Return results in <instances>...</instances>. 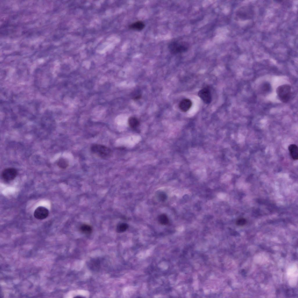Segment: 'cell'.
Listing matches in <instances>:
<instances>
[{
  "mask_svg": "<svg viewBox=\"0 0 298 298\" xmlns=\"http://www.w3.org/2000/svg\"><path fill=\"white\" fill-rule=\"evenodd\" d=\"M276 93L282 102L287 103L289 101L291 97V87L288 85H281L277 88Z\"/></svg>",
  "mask_w": 298,
  "mask_h": 298,
  "instance_id": "7a4b0ae2",
  "label": "cell"
},
{
  "mask_svg": "<svg viewBox=\"0 0 298 298\" xmlns=\"http://www.w3.org/2000/svg\"><path fill=\"white\" fill-rule=\"evenodd\" d=\"M158 221L162 225H166L169 222L168 217L165 214H162L158 217Z\"/></svg>",
  "mask_w": 298,
  "mask_h": 298,
  "instance_id": "4fadbf2b",
  "label": "cell"
},
{
  "mask_svg": "<svg viewBox=\"0 0 298 298\" xmlns=\"http://www.w3.org/2000/svg\"><path fill=\"white\" fill-rule=\"evenodd\" d=\"M271 90V87L270 84L268 82L264 83L261 85L260 90L263 94H266L270 92Z\"/></svg>",
  "mask_w": 298,
  "mask_h": 298,
  "instance_id": "7c38bea8",
  "label": "cell"
},
{
  "mask_svg": "<svg viewBox=\"0 0 298 298\" xmlns=\"http://www.w3.org/2000/svg\"><path fill=\"white\" fill-rule=\"evenodd\" d=\"M141 98V96L140 95H137L134 97L133 99L135 100H137L140 99Z\"/></svg>",
  "mask_w": 298,
  "mask_h": 298,
  "instance_id": "d6986e66",
  "label": "cell"
},
{
  "mask_svg": "<svg viewBox=\"0 0 298 298\" xmlns=\"http://www.w3.org/2000/svg\"><path fill=\"white\" fill-rule=\"evenodd\" d=\"M128 123L129 126L132 128H135L140 124V122L138 119L133 117H130L128 119Z\"/></svg>",
  "mask_w": 298,
  "mask_h": 298,
  "instance_id": "8fae6325",
  "label": "cell"
},
{
  "mask_svg": "<svg viewBox=\"0 0 298 298\" xmlns=\"http://www.w3.org/2000/svg\"><path fill=\"white\" fill-rule=\"evenodd\" d=\"M290 155L294 160H297L298 159V148L295 144H291L288 147Z\"/></svg>",
  "mask_w": 298,
  "mask_h": 298,
  "instance_id": "ba28073f",
  "label": "cell"
},
{
  "mask_svg": "<svg viewBox=\"0 0 298 298\" xmlns=\"http://www.w3.org/2000/svg\"><path fill=\"white\" fill-rule=\"evenodd\" d=\"M91 150L93 153L102 158H109L112 156V150L104 145L94 144L91 147Z\"/></svg>",
  "mask_w": 298,
  "mask_h": 298,
  "instance_id": "6da1fadb",
  "label": "cell"
},
{
  "mask_svg": "<svg viewBox=\"0 0 298 298\" xmlns=\"http://www.w3.org/2000/svg\"><path fill=\"white\" fill-rule=\"evenodd\" d=\"M198 95L203 102L206 104H210L212 101V96L209 89L207 88L200 90Z\"/></svg>",
  "mask_w": 298,
  "mask_h": 298,
  "instance_id": "8992f818",
  "label": "cell"
},
{
  "mask_svg": "<svg viewBox=\"0 0 298 298\" xmlns=\"http://www.w3.org/2000/svg\"><path fill=\"white\" fill-rule=\"evenodd\" d=\"M192 105L191 101L188 99H185L181 101L179 104L180 110L183 112L188 111Z\"/></svg>",
  "mask_w": 298,
  "mask_h": 298,
  "instance_id": "52a82bcc",
  "label": "cell"
},
{
  "mask_svg": "<svg viewBox=\"0 0 298 298\" xmlns=\"http://www.w3.org/2000/svg\"><path fill=\"white\" fill-rule=\"evenodd\" d=\"M57 165L59 168L63 169H66L69 166V163L66 159L61 158L59 159L57 162Z\"/></svg>",
  "mask_w": 298,
  "mask_h": 298,
  "instance_id": "30bf717a",
  "label": "cell"
},
{
  "mask_svg": "<svg viewBox=\"0 0 298 298\" xmlns=\"http://www.w3.org/2000/svg\"><path fill=\"white\" fill-rule=\"evenodd\" d=\"M145 27L144 23L141 21H137L131 24L129 26L131 29L140 31L143 30Z\"/></svg>",
  "mask_w": 298,
  "mask_h": 298,
  "instance_id": "9c48e42d",
  "label": "cell"
},
{
  "mask_svg": "<svg viewBox=\"0 0 298 298\" xmlns=\"http://www.w3.org/2000/svg\"><path fill=\"white\" fill-rule=\"evenodd\" d=\"M188 48V44L185 42L175 41L171 42L169 45L170 51L174 54L185 52Z\"/></svg>",
  "mask_w": 298,
  "mask_h": 298,
  "instance_id": "3957f363",
  "label": "cell"
},
{
  "mask_svg": "<svg viewBox=\"0 0 298 298\" xmlns=\"http://www.w3.org/2000/svg\"><path fill=\"white\" fill-rule=\"evenodd\" d=\"M128 225L126 223H122L119 225L117 227V231L119 233L125 231L128 228Z\"/></svg>",
  "mask_w": 298,
  "mask_h": 298,
  "instance_id": "2e32d148",
  "label": "cell"
},
{
  "mask_svg": "<svg viewBox=\"0 0 298 298\" xmlns=\"http://www.w3.org/2000/svg\"><path fill=\"white\" fill-rule=\"evenodd\" d=\"M17 174V171L15 169L8 168L3 170L2 176L5 181L9 182L14 180L16 177Z\"/></svg>",
  "mask_w": 298,
  "mask_h": 298,
  "instance_id": "277c9868",
  "label": "cell"
},
{
  "mask_svg": "<svg viewBox=\"0 0 298 298\" xmlns=\"http://www.w3.org/2000/svg\"><path fill=\"white\" fill-rule=\"evenodd\" d=\"M80 229L82 232L85 234H90L92 232V229L91 227L88 225L84 224L82 225Z\"/></svg>",
  "mask_w": 298,
  "mask_h": 298,
  "instance_id": "5bb4252c",
  "label": "cell"
},
{
  "mask_svg": "<svg viewBox=\"0 0 298 298\" xmlns=\"http://www.w3.org/2000/svg\"><path fill=\"white\" fill-rule=\"evenodd\" d=\"M158 196V198L161 201L164 202L167 199V196L166 194L163 192L159 193Z\"/></svg>",
  "mask_w": 298,
  "mask_h": 298,
  "instance_id": "e0dca14e",
  "label": "cell"
},
{
  "mask_svg": "<svg viewBox=\"0 0 298 298\" xmlns=\"http://www.w3.org/2000/svg\"><path fill=\"white\" fill-rule=\"evenodd\" d=\"M246 221L244 219H241L238 220L237 222V224L239 225H243L245 224Z\"/></svg>",
  "mask_w": 298,
  "mask_h": 298,
  "instance_id": "ac0fdd59",
  "label": "cell"
},
{
  "mask_svg": "<svg viewBox=\"0 0 298 298\" xmlns=\"http://www.w3.org/2000/svg\"><path fill=\"white\" fill-rule=\"evenodd\" d=\"M89 266L92 270H97L100 268V262L96 260H93L90 262Z\"/></svg>",
  "mask_w": 298,
  "mask_h": 298,
  "instance_id": "9a60e30c",
  "label": "cell"
},
{
  "mask_svg": "<svg viewBox=\"0 0 298 298\" xmlns=\"http://www.w3.org/2000/svg\"><path fill=\"white\" fill-rule=\"evenodd\" d=\"M49 214V211L47 208L43 207H39L35 210L34 216L36 219L42 220L46 219Z\"/></svg>",
  "mask_w": 298,
  "mask_h": 298,
  "instance_id": "5b68a950",
  "label": "cell"
}]
</instances>
